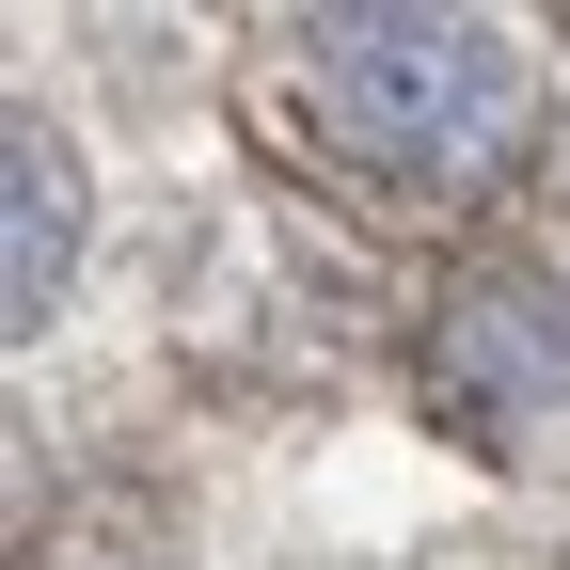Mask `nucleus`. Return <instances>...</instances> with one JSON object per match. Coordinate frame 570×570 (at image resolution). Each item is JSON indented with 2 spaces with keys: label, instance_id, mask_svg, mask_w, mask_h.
Returning a JSON list of instances; mask_svg holds the SVG:
<instances>
[{
  "label": "nucleus",
  "instance_id": "nucleus-2",
  "mask_svg": "<svg viewBox=\"0 0 570 570\" xmlns=\"http://www.w3.org/2000/svg\"><path fill=\"white\" fill-rule=\"evenodd\" d=\"M428 396L508 475H570V269H460L428 302Z\"/></svg>",
  "mask_w": 570,
  "mask_h": 570
},
{
  "label": "nucleus",
  "instance_id": "nucleus-3",
  "mask_svg": "<svg viewBox=\"0 0 570 570\" xmlns=\"http://www.w3.org/2000/svg\"><path fill=\"white\" fill-rule=\"evenodd\" d=\"M0 175H17V317L63 302V254H80V175H63V142L17 111L0 127Z\"/></svg>",
  "mask_w": 570,
  "mask_h": 570
},
{
  "label": "nucleus",
  "instance_id": "nucleus-1",
  "mask_svg": "<svg viewBox=\"0 0 570 570\" xmlns=\"http://www.w3.org/2000/svg\"><path fill=\"white\" fill-rule=\"evenodd\" d=\"M285 96L365 190L475 206L539 127V63L491 17H302L285 32Z\"/></svg>",
  "mask_w": 570,
  "mask_h": 570
}]
</instances>
